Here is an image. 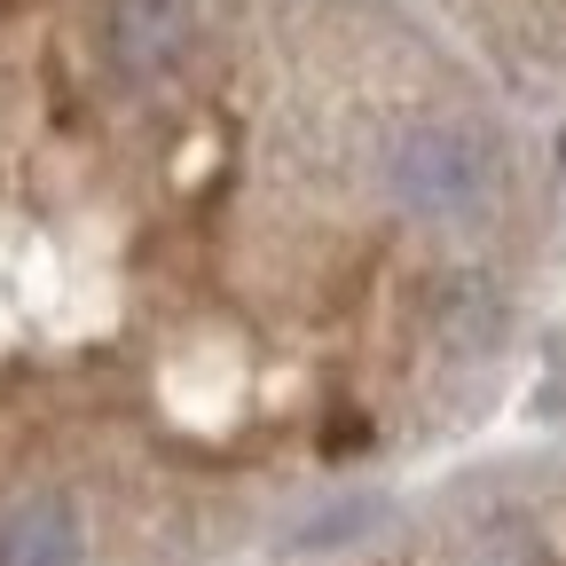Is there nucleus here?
<instances>
[{
  "instance_id": "obj_6",
  "label": "nucleus",
  "mask_w": 566,
  "mask_h": 566,
  "mask_svg": "<svg viewBox=\"0 0 566 566\" xmlns=\"http://www.w3.org/2000/svg\"><path fill=\"white\" fill-rule=\"evenodd\" d=\"M457 566H551V551H543V535H535V527L495 520V527H480V535L457 551Z\"/></svg>"
},
{
  "instance_id": "obj_1",
  "label": "nucleus",
  "mask_w": 566,
  "mask_h": 566,
  "mask_svg": "<svg viewBox=\"0 0 566 566\" xmlns=\"http://www.w3.org/2000/svg\"><path fill=\"white\" fill-rule=\"evenodd\" d=\"M386 189L417 221H480L504 189V150L480 126H409L386 150Z\"/></svg>"
},
{
  "instance_id": "obj_7",
  "label": "nucleus",
  "mask_w": 566,
  "mask_h": 566,
  "mask_svg": "<svg viewBox=\"0 0 566 566\" xmlns=\"http://www.w3.org/2000/svg\"><path fill=\"white\" fill-rule=\"evenodd\" d=\"M543 417H566V338H558V354H551V378H543V401H535Z\"/></svg>"
},
{
  "instance_id": "obj_4",
  "label": "nucleus",
  "mask_w": 566,
  "mask_h": 566,
  "mask_svg": "<svg viewBox=\"0 0 566 566\" xmlns=\"http://www.w3.org/2000/svg\"><path fill=\"white\" fill-rule=\"evenodd\" d=\"M495 338H504V292L480 283V275L449 283V292H441V346L480 354V346H495Z\"/></svg>"
},
{
  "instance_id": "obj_3",
  "label": "nucleus",
  "mask_w": 566,
  "mask_h": 566,
  "mask_svg": "<svg viewBox=\"0 0 566 566\" xmlns=\"http://www.w3.org/2000/svg\"><path fill=\"white\" fill-rule=\"evenodd\" d=\"M0 566H87V527L63 495H32V504L0 512Z\"/></svg>"
},
{
  "instance_id": "obj_5",
  "label": "nucleus",
  "mask_w": 566,
  "mask_h": 566,
  "mask_svg": "<svg viewBox=\"0 0 566 566\" xmlns=\"http://www.w3.org/2000/svg\"><path fill=\"white\" fill-rule=\"evenodd\" d=\"M378 520H386L378 495H346V504H331L323 520H300V527H292V551H338V543H354V535H370Z\"/></svg>"
},
{
  "instance_id": "obj_2",
  "label": "nucleus",
  "mask_w": 566,
  "mask_h": 566,
  "mask_svg": "<svg viewBox=\"0 0 566 566\" xmlns=\"http://www.w3.org/2000/svg\"><path fill=\"white\" fill-rule=\"evenodd\" d=\"M103 40L126 80H166L197 40V0H111Z\"/></svg>"
}]
</instances>
